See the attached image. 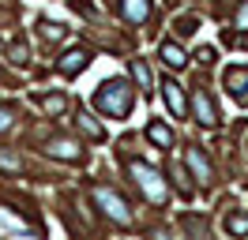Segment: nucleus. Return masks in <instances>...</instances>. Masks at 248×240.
Segmentation results:
<instances>
[{"mask_svg": "<svg viewBox=\"0 0 248 240\" xmlns=\"http://www.w3.org/2000/svg\"><path fill=\"white\" fill-rule=\"evenodd\" d=\"M124 8V19L128 23H143L147 15H151V0H121Z\"/></svg>", "mask_w": 248, "mask_h": 240, "instance_id": "11", "label": "nucleus"}, {"mask_svg": "<svg viewBox=\"0 0 248 240\" xmlns=\"http://www.w3.org/2000/svg\"><path fill=\"white\" fill-rule=\"evenodd\" d=\"M94 203L106 210V218H113L117 225H128V222H132V207H128L113 188H102V184H98V188H94Z\"/></svg>", "mask_w": 248, "mask_h": 240, "instance_id": "3", "label": "nucleus"}, {"mask_svg": "<svg viewBox=\"0 0 248 240\" xmlns=\"http://www.w3.org/2000/svg\"><path fill=\"white\" fill-rule=\"evenodd\" d=\"M226 233L245 237V233H248V214H230V218H226Z\"/></svg>", "mask_w": 248, "mask_h": 240, "instance_id": "13", "label": "nucleus"}, {"mask_svg": "<svg viewBox=\"0 0 248 240\" xmlns=\"http://www.w3.org/2000/svg\"><path fill=\"white\" fill-rule=\"evenodd\" d=\"M147 139H151V143H158V147H166V150L173 147V132L162 124V120H151V124H147Z\"/></svg>", "mask_w": 248, "mask_h": 240, "instance_id": "12", "label": "nucleus"}, {"mask_svg": "<svg viewBox=\"0 0 248 240\" xmlns=\"http://www.w3.org/2000/svg\"><path fill=\"white\" fill-rule=\"evenodd\" d=\"M46 109H49V113H64V98H61V94L46 98Z\"/></svg>", "mask_w": 248, "mask_h": 240, "instance_id": "18", "label": "nucleus"}, {"mask_svg": "<svg viewBox=\"0 0 248 240\" xmlns=\"http://www.w3.org/2000/svg\"><path fill=\"white\" fill-rule=\"evenodd\" d=\"M46 150L53 158H61V162H79V158H83V147H79L76 139H49Z\"/></svg>", "mask_w": 248, "mask_h": 240, "instance_id": "6", "label": "nucleus"}, {"mask_svg": "<svg viewBox=\"0 0 248 240\" xmlns=\"http://www.w3.org/2000/svg\"><path fill=\"white\" fill-rule=\"evenodd\" d=\"M233 30H248V0H241V8L233 15Z\"/></svg>", "mask_w": 248, "mask_h": 240, "instance_id": "16", "label": "nucleus"}, {"mask_svg": "<svg viewBox=\"0 0 248 240\" xmlns=\"http://www.w3.org/2000/svg\"><path fill=\"white\" fill-rule=\"evenodd\" d=\"M226 87L233 90V98L248 102V68H230L226 72Z\"/></svg>", "mask_w": 248, "mask_h": 240, "instance_id": "9", "label": "nucleus"}, {"mask_svg": "<svg viewBox=\"0 0 248 240\" xmlns=\"http://www.w3.org/2000/svg\"><path fill=\"white\" fill-rule=\"evenodd\" d=\"M132 98H136V90L128 87L124 79H106V83L98 87V94H94V105H98L106 117H128Z\"/></svg>", "mask_w": 248, "mask_h": 240, "instance_id": "1", "label": "nucleus"}, {"mask_svg": "<svg viewBox=\"0 0 248 240\" xmlns=\"http://www.w3.org/2000/svg\"><path fill=\"white\" fill-rule=\"evenodd\" d=\"M0 165H4V169H19V158H16V154H4V150H0Z\"/></svg>", "mask_w": 248, "mask_h": 240, "instance_id": "19", "label": "nucleus"}, {"mask_svg": "<svg viewBox=\"0 0 248 240\" xmlns=\"http://www.w3.org/2000/svg\"><path fill=\"white\" fill-rule=\"evenodd\" d=\"M162 60H166V68H173V72H181L188 64V57H185V49L177 42H162Z\"/></svg>", "mask_w": 248, "mask_h": 240, "instance_id": "10", "label": "nucleus"}, {"mask_svg": "<svg viewBox=\"0 0 248 240\" xmlns=\"http://www.w3.org/2000/svg\"><path fill=\"white\" fill-rule=\"evenodd\" d=\"M192 109H196V120H200L203 128H215L218 124V109H215V102H211L207 90H196V94H192Z\"/></svg>", "mask_w": 248, "mask_h": 240, "instance_id": "4", "label": "nucleus"}, {"mask_svg": "<svg viewBox=\"0 0 248 240\" xmlns=\"http://www.w3.org/2000/svg\"><path fill=\"white\" fill-rule=\"evenodd\" d=\"M188 169L196 173V180H200V184H211V177H215V173H211V162H207V154H203L200 147L188 150Z\"/></svg>", "mask_w": 248, "mask_h": 240, "instance_id": "7", "label": "nucleus"}, {"mask_svg": "<svg viewBox=\"0 0 248 240\" xmlns=\"http://www.w3.org/2000/svg\"><path fill=\"white\" fill-rule=\"evenodd\" d=\"M79 128H83V132L91 135V139H102V128H98V124H94V117H87V113H79Z\"/></svg>", "mask_w": 248, "mask_h": 240, "instance_id": "15", "label": "nucleus"}, {"mask_svg": "<svg viewBox=\"0 0 248 240\" xmlns=\"http://www.w3.org/2000/svg\"><path fill=\"white\" fill-rule=\"evenodd\" d=\"M87 64H91V53H87V49H68V53L57 60V72L61 75H79Z\"/></svg>", "mask_w": 248, "mask_h": 240, "instance_id": "5", "label": "nucleus"}, {"mask_svg": "<svg viewBox=\"0 0 248 240\" xmlns=\"http://www.w3.org/2000/svg\"><path fill=\"white\" fill-rule=\"evenodd\" d=\"M132 75H136L140 90L147 94V90H151V72H147V64H143V60H136V64H132Z\"/></svg>", "mask_w": 248, "mask_h": 240, "instance_id": "14", "label": "nucleus"}, {"mask_svg": "<svg viewBox=\"0 0 248 240\" xmlns=\"http://www.w3.org/2000/svg\"><path fill=\"white\" fill-rule=\"evenodd\" d=\"M12 120H16V109H12V105H0V135L12 128Z\"/></svg>", "mask_w": 248, "mask_h": 240, "instance_id": "17", "label": "nucleus"}, {"mask_svg": "<svg viewBox=\"0 0 248 240\" xmlns=\"http://www.w3.org/2000/svg\"><path fill=\"white\" fill-rule=\"evenodd\" d=\"M162 98H166V105H170L173 117H185L188 105H185V94H181V87L173 83V79H166V87H162Z\"/></svg>", "mask_w": 248, "mask_h": 240, "instance_id": "8", "label": "nucleus"}, {"mask_svg": "<svg viewBox=\"0 0 248 240\" xmlns=\"http://www.w3.org/2000/svg\"><path fill=\"white\" fill-rule=\"evenodd\" d=\"M192 27H196L192 19H181V23H177V34H185V38H188V34H192Z\"/></svg>", "mask_w": 248, "mask_h": 240, "instance_id": "20", "label": "nucleus"}, {"mask_svg": "<svg viewBox=\"0 0 248 240\" xmlns=\"http://www.w3.org/2000/svg\"><path fill=\"white\" fill-rule=\"evenodd\" d=\"M132 177L140 180V188L147 192V199H151V203H166V199H170V188L162 184V173H158V169H151L147 162H132Z\"/></svg>", "mask_w": 248, "mask_h": 240, "instance_id": "2", "label": "nucleus"}, {"mask_svg": "<svg viewBox=\"0 0 248 240\" xmlns=\"http://www.w3.org/2000/svg\"><path fill=\"white\" fill-rule=\"evenodd\" d=\"M12 60H19V64H23V60H27V45H16V49H12Z\"/></svg>", "mask_w": 248, "mask_h": 240, "instance_id": "21", "label": "nucleus"}]
</instances>
